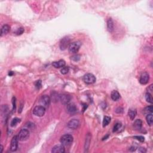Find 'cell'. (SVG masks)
<instances>
[{"label":"cell","instance_id":"1","mask_svg":"<svg viewBox=\"0 0 153 153\" xmlns=\"http://www.w3.org/2000/svg\"><path fill=\"white\" fill-rule=\"evenodd\" d=\"M60 142L63 146H69L73 142V137L72 135L66 134L61 138Z\"/></svg>","mask_w":153,"mask_h":153},{"label":"cell","instance_id":"2","mask_svg":"<svg viewBox=\"0 0 153 153\" xmlns=\"http://www.w3.org/2000/svg\"><path fill=\"white\" fill-rule=\"evenodd\" d=\"M19 140L20 141H25L27 140L29 137V132L26 129H22L19 132L17 135Z\"/></svg>","mask_w":153,"mask_h":153},{"label":"cell","instance_id":"3","mask_svg":"<svg viewBox=\"0 0 153 153\" xmlns=\"http://www.w3.org/2000/svg\"><path fill=\"white\" fill-rule=\"evenodd\" d=\"M70 44H71V39L68 37H63L60 41V48L61 50H65L68 47H69Z\"/></svg>","mask_w":153,"mask_h":153},{"label":"cell","instance_id":"4","mask_svg":"<svg viewBox=\"0 0 153 153\" xmlns=\"http://www.w3.org/2000/svg\"><path fill=\"white\" fill-rule=\"evenodd\" d=\"M45 113L46 108L43 106H37L33 110V114L37 117H43Z\"/></svg>","mask_w":153,"mask_h":153},{"label":"cell","instance_id":"5","mask_svg":"<svg viewBox=\"0 0 153 153\" xmlns=\"http://www.w3.org/2000/svg\"><path fill=\"white\" fill-rule=\"evenodd\" d=\"M80 47H81V43L80 42H73L70 44L68 47V50L71 53H76L80 50Z\"/></svg>","mask_w":153,"mask_h":153},{"label":"cell","instance_id":"6","mask_svg":"<svg viewBox=\"0 0 153 153\" xmlns=\"http://www.w3.org/2000/svg\"><path fill=\"white\" fill-rule=\"evenodd\" d=\"M83 81L87 84H92L96 82V77L92 74H87L83 76Z\"/></svg>","mask_w":153,"mask_h":153},{"label":"cell","instance_id":"7","mask_svg":"<svg viewBox=\"0 0 153 153\" xmlns=\"http://www.w3.org/2000/svg\"><path fill=\"white\" fill-rule=\"evenodd\" d=\"M19 141L17 136H13L11 141V145H10V150L12 152H15L17 150L18 148V141Z\"/></svg>","mask_w":153,"mask_h":153},{"label":"cell","instance_id":"8","mask_svg":"<svg viewBox=\"0 0 153 153\" xmlns=\"http://www.w3.org/2000/svg\"><path fill=\"white\" fill-rule=\"evenodd\" d=\"M80 121L78 120L72 119L67 123V126L68 128L71 129H76L80 126Z\"/></svg>","mask_w":153,"mask_h":153},{"label":"cell","instance_id":"9","mask_svg":"<svg viewBox=\"0 0 153 153\" xmlns=\"http://www.w3.org/2000/svg\"><path fill=\"white\" fill-rule=\"evenodd\" d=\"M149 79H150V76L149 74L146 72H142L141 74V76L139 78V83L141 84L145 85L146 84L148 83L149 81Z\"/></svg>","mask_w":153,"mask_h":153},{"label":"cell","instance_id":"10","mask_svg":"<svg viewBox=\"0 0 153 153\" xmlns=\"http://www.w3.org/2000/svg\"><path fill=\"white\" fill-rule=\"evenodd\" d=\"M71 98L69 95L67 94H62L60 95L59 100H61V103L63 105H68L71 101Z\"/></svg>","mask_w":153,"mask_h":153},{"label":"cell","instance_id":"11","mask_svg":"<svg viewBox=\"0 0 153 153\" xmlns=\"http://www.w3.org/2000/svg\"><path fill=\"white\" fill-rule=\"evenodd\" d=\"M50 101V98L47 95H43L40 99L41 104V105L43 107H45V108L46 107H48L49 106Z\"/></svg>","mask_w":153,"mask_h":153},{"label":"cell","instance_id":"12","mask_svg":"<svg viewBox=\"0 0 153 153\" xmlns=\"http://www.w3.org/2000/svg\"><path fill=\"white\" fill-rule=\"evenodd\" d=\"M65 151V147L63 145H57L53 147L52 152L53 153H63Z\"/></svg>","mask_w":153,"mask_h":153},{"label":"cell","instance_id":"13","mask_svg":"<svg viewBox=\"0 0 153 153\" xmlns=\"http://www.w3.org/2000/svg\"><path fill=\"white\" fill-rule=\"evenodd\" d=\"M67 111L69 114H74L77 112V108L74 104H68L67 105Z\"/></svg>","mask_w":153,"mask_h":153},{"label":"cell","instance_id":"14","mask_svg":"<svg viewBox=\"0 0 153 153\" xmlns=\"http://www.w3.org/2000/svg\"><path fill=\"white\" fill-rule=\"evenodd\" d=\"M142 122L141 120L137 119L134 122L133 124V127L134 129L136 130H140L142 128Z\"/></svg>","mask_w":153,"mask_h":153},{"label":"cell","instance_id":"15","mask_svg":"<svg viewBox=\"0 0 153 153\" xmlns=\"http://www.w3.org/2000/svg\"><path fill=\"white\" fill-rule=\"evenodd\" d=\"M52 65L55 68H61L65 66V62L63 60H60L57 62H54L52 63Z\"/></svg>","mask_w":153,"mask_h":153},{"label":"cell","instance_id":"16","mask_svg":"<svg viewBox=\"0 0 153 153\" xmlns=\"http://www.w3.org/2000/svg\"><path fill=\"white\" fill-rule=\"evenodd\" d=\"M10 30V27L9 25H4L2 27L1 29V36H3V35H6L9 32Z\"/></svg>","mask_w":153,"mask_h":153},{"label":"cell","instance_id":"17","mask_svg":"<svg viewBox=\"0 0 153 153\" xmlns=\"http://www.w3.org/2000/svg\"><path fill=\"white\" fill-rule=\"evenodd\" d=\"M111 98L113 100L116 101V100H118L120 98V95L117 91L113 90L111 92Z\"/></svg>","mask_w":153,"mask_h":153},{"label":"cell","instance_id":"18","mask_svg":"<svg viewBox=\"0 0 153 153\" xmlns=\"http://www.w3.org/2000/svg\"><path fill=\"white\" fill-rule=\"evenodd\" d=\"M107 29L110 32H113L114 30V23L111 19H109L107 21Z\"/></svg>","mask_w":153,"mask_h":153},{"label":"cell","instance_id":"19","mask_svg":"<svg viewBox=\"0 0 153 153\" xmlns=\"http://www.w3.org/2000/svg\"><path fill=\"white\" fill-rule=\"evenodd\" d=\"M128 115L131 120H133L136 115V111L135 109H130L128 112Z\"/></svg>","mask_w":153,"mask_h":153},{"label":"cell","instance_id":"20","mask_svg":"<svg viewBox=\"0 0 153 153\" xmlns=\"http://www.w3.org/2000/svg\"><path fill=\"white\" fill-rule=\"evenodd\" d=\"M146 122L149 126H152L153 123V116L152 114H147L146 117Z\"/></svg>","mask_w":153,"mask_h":153},{"label":"cell","instance_id":"21","mask_svg":"<svg viewBox=\"0 0 153 153\" xmlns=\"http://www.w3.org/2000/svg\"><path fill=\"white\" fill-rule=\"evenodd\" d=\"M145 99H146V100L148 102L150 103V104H153V97L150 93H149V92L146 93V95H145Z\"/></svg>","mask_w":153,"mask_h":153},{"label":"cell","instance_id":"22","mask_svg":"<svg viewBox=\"0 0 153 153\" xmlns=\"http://www.w3.org/2000/svg\"><path fill=\"white\" fill-rule=\"evenodd\" d=\"M111 122V118L108 116H105L104 118V120H103V126L105 127V126H108L109 123Z\"/></svg>","mask_w":153,"mask_h":153},{"label":"cell","instance_id":"23","mask_svg":"<svg viewBox=\"0 0 153 153\" xmlns=\"http://www.w3.org/2000/svg\"><path fill=\"white\" fill-rule=\"evenodd\" d=\"M20 122V119L18 118H15L11 120V123H10V125H11V127H15L16 125L18 124Z\"/></svg>","mask_w":153,"mask_h":153},{"label":"cell","instance_id":"24","mask_svg":"<svg viewBox=\"0 0 153 153\" xmlns=\"http://www.w3.org/2000/svg\"><path fill=\"white\" fill-rule=\"evenodd\" d=\"M52 98L54 102H57L58 101V100H59L60 95H59L57 93L54 92V93H53V94H52Z\"/></svg>","mask_w":153,"mask_h":153},{"label":"cell","instance_id":"25","mask_svg":"<svg viewBox=\"0 0 153 153\" xmlns=\"http://www.w3.org/2000/svg\"><path fill=\"white\" fill-rule=\"evenodd\" d=\"M153 108L152 106H150V107H147L145 108L144 111H145V113H148V114H152L153 113Z\"/></svg>","mask_w":153,"mask_h":153},{"label":"cell","instance_id":"26","mask_svg":"<svg viewBox=\"0 0 153 153\" xmlns=\"http://www.w3.org/2000/svg\"><path fill=\"white\" fill-rule=\"evenodd\" d=\"M69 72V68L67 67H64L62 68L61 70V72L62 74H67L68 72Z\"/></svg>","mask_w":153,"mask_h":153},{"label":"cell","instance_id":"27","mask_svg":"<svg viewBox=\"0 0 153 153\" xmlns=\"http://www.w3.org/2000/svg\"><path fill=\"white\" fill-rule=\"evenodd\" d=\"M71 60H72L73 61H75V62H77L80 59V56L78 55V54H75V55L72 56L71 57Z\"/></svg>","mask_w":153,"mask_h":153},{"label":"cell","instance_id":"28","mask_svg":"<svg viewBox=\"0 0 153 153\" xmlns=\"http://www.w3.org/2000/svg\"><path fill=\"white\" fill-rule=\"evenodd\" d=\"M121 126H122V124H121V123H117V124H115L114 127V129H113V132H117V130H118V129H119L121 127Z\"/></svg>","mask_w":153,"mask_h":153},{"label":"cell","instance_id":"29","mask_svg":"<svg viewBox=\"0 0 153 153\" xmlns=\"http://www.w3.org/2000/svg\"><path fill=\"white\" fill-rule=\"evenodd\" d=\"M24 32V29L23 28H18L17 29V31H16V32H15V34H16V35H21V34H22Z\"/></svg>","mask_w":153,"mask_h":153},{"label":"cell","instance_id":"30","mask_svg":"<svg viewBox=\"0 0 153 153\" xmlns=\"http://www.w3.org/2000/svg\"><path fill=\"white\" fill-rule=\"evenodd\" d=\"M134 138L137 140H138V141H139L140 142H144V140H145V138L142 136H136Z\"/></svg>","mask_w":153,"mask_h":153},{"label":"cell","instance_id":"31","mask_svg":"<svg viewBox=\"0 0 153 153\" xmlns=\"http://www.w3.org/2000/svg\"><path fill=\"white\" fill-rule=\"evenodd\" d=\"M35 87L38 89L41 87V80L37 81V82L35 83Z\"/></svg>","mask_w":153,"mask_h":153},{"label":"cell","instance_id":"32","mask_svg":"<svg viewBox=\"0 0 153 153\" xmlns=\"http://www.w3.org/2000/svg\"><path fill=\"white\" fill-rule=\"evenodd\" d=\"M13 111H15V109H16V98H13Z\"/></svg>","mask_w":153,"mask_h":153},{"label":"cell","instance_id":"33","mask_svg":"<svg viewBox=\"0 0 153 153\" xmlns=\"http://www.w3.org/2000/svg\"><path fill=\"white\" fill-rule=\"evenodd\" d=\"M34 124H33V123H30V122L28 123V124H26V126H27L28 128H30V129L32 128V127H34Z\"/></svg>","mask_w":153,"mask_h":153},{"label":"cell","instance_id":"34","mask_svg":"<svg viewBox=\"0 0 153 153\" xmlns=\"http://www.w3.org/2000/svg\"><path fill=\"white\" fill-rule=\"evenodd\" d=\"M140 149H141V150H142V151H139L140 152H141V153H145V152H146V150H145V149L144 148H140Z\"/></svg>","mask_w":153,"mask_h":153},{"label":"cell","instance_id":"35","mask_svg":"<svg viewBox=\"0 0 153 153\" xmlns=\"http://www.w3.org/2000/svg\"><path fill=\"white\" fill-rule=\"evenodd\" d=\"M130 151H135V150H136V148L133 147V146H132V147L130 148Z\"/></svg>","mask_w":153,"mask_h":153},{"label":"cell","instance_id":"36","mask_svg":"<svg viewBox=\"0 0 153 153\" xmlns=\"http://www.w3.org/2000/svg\"><path fill=\"white\" fill-rule=\"evenodd\" d=\"M2 150H3V146H2V145H1V151H0V153H2Z\"/></svg>","mask_w":153,"mask_h":153}]
</instances>
